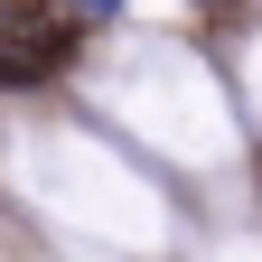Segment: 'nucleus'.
I'll list each match as a JSON object with an SVG mask.
<instances>
[{
	"instance_id": "nucleus-1",
	"label": "nucleus",
	"mask_w": 262,
	"mask_h": 262,
	"mask_svg": "<svg viewBox=\"0 0 262 262\" xmlns=\"http://www.w3.org/2000/svg\"><path fill=\"white\" fill-rule=\"evenodd\" d=\"M75 56V19H28V10H0V84H38Z\"/></svg>"
},
{
	"instance_id": "nucleus-2",
	"label": "nucleus",
	"mask_w": 262,
	"mask_h": 262,
	"mask_svg": "<svg viewBox=\"0 0 262 262\" xmlns=\"http://www.w3.org/2000/svg\"><path fill=\"white\" fill-rule=\"evenodd\" d=\"M75 10H122V0H75Z\"/></svg>"
}]
</instances>
